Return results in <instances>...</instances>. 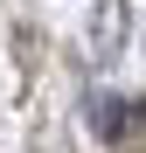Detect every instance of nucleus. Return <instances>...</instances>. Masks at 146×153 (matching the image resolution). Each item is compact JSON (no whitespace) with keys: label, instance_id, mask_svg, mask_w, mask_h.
<instances>
[{"label":"nucleus","instance_id":"f257e3e1","mask_svg":"<svg viewBox=\"0 0 146 153\" xmlns=\"http://www.w3.org/2000/svg\"><path fill=\"white\" fill-rule=\"evenodd\" d=\"M118 21H125V7H118V0H104V7H97V21H90L97 56H111V49H118Z\"/></svg>","mask_w":146,"mask_h":153},{"label":"nucleus","instance_id":"f03ea898","mask_svg":"<svg viewBox=\"0 0 146 153\" xmlns=\"http://www.w3.org/2000/svg\"><path fill=\"white\" fill-rule=\"evenodd\" d=\"M97 125L118 139V125H125V105H111V97H97Z\"/></svg>","mask_w":146,"mask_h":153}]
</instances>
